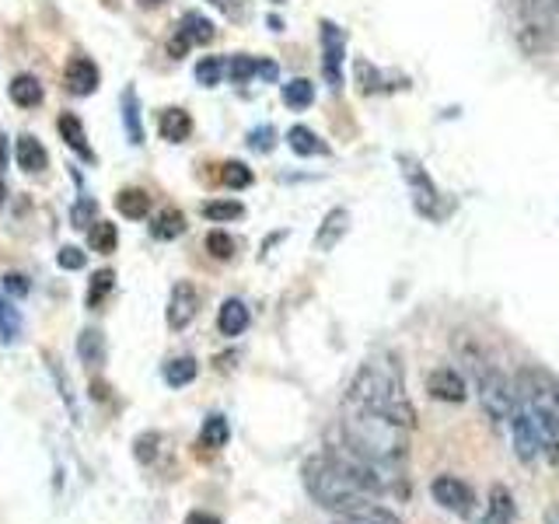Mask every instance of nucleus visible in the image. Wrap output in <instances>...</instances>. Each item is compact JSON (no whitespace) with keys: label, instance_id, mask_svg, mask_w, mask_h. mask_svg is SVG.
I'll use <instances>...</instances> for the list:
<instances>
[{"label":"nucleus","instance_id":"f3484780","mask_svg":"<svg viewBox=\"0 0 559 524\" xmlns=\"http://www.w3.org/2000/svg\"><path fill=\"white\" fill-rule=\"evenodd\" d=\"M157 130H162V136L168 140V144H182V140L192 136V116L186 109H165Z\"/></svg>","mask_w":559,"mask_h":524},{"label":"nucleus","instance_id":"c85d7f7f","mask_svg":"<svg viewBox=\"0 0 559 524\" xmlns=\"http://www.w3.org/2000/svg\"><path fill=\"white\" fill-rule=\"evenodd\" d=\"M112 287H116V273L112 270H98L95 276H92V284H87V308H102L105 305V297L112 294Z\"/></svg>","mask_w":559,"mask_h":524},{"label":"nucleus","instance_id":"de8ad7c7","mask_svg":"<svg viewBox=\"0 0 559 524\" xmlns=\"http://www.w3.org/2000/svg\"><path fill=\"white\" fill-rule=\"evenodd\" d=\"M259 74L266 78V81H276V63H270V60H259Z\"/></svg>","mask_w":559,"mask_h":524},{"label":"nucleus","instance_id":"72a5a7b5","mask_svg":"<svg viewBox=\"0 0 559 524\" xmlns=\"http://www.w3.org/2000/svg\"><path fill=\"white\" fill-rule=\"evenodd\" d=\"M221 78H224V60H221V57H203V60L197 63V81H200L203 87H217Z\"/></svg>","mask_w":559,"mask_h":524},{"label":"nucleus","instance_id":"aec40b11","mask_svg":"<svg viewBox=\"0 0 559 524\" xmlns=\"http://www.w3.org/2000/svg\"><path fill=\"white\" fill-rule=\"evenodd\" d=\"M49 165V154L35 136H17V168L22 171H43Z\"/></svg>","mask_w":559,"mask_h":524},{"label":"nucleus","instance_id":"cd10ccee","mask_svg":"<svg viewBox=\"0 0 559 524\" xmlns=\"http://www.w3.org/2000/svg\"><path fill=\"white\" fill-rule=\"evenodd\" d=\"M192 43H200V46H206V43H214V22L210 17H203L200 11H186L182 14V25H179Z\"/></svg>","mask_w":559,"mask_h":524},{"label":"nucleus","instance_id":"3c124183","mask_svg":"<svg viewBox=\"0 0 559 524\" xmlns=\"http://www.w3.org/2000/svg\"><path fill=\"white\" fill-rule=\"evenodd\" d=\"M4 200H8V189H4V182H0V206H4Z\"/></svg>","mask_w":559,"mask_h":524},{"label":"nucleus","instance_id":"a211bd4d","mask_svg":"<svg viewBox=\"0 0 559 524\" xmlns=\"http://www.w3.org/2000/svg\"><path fill=\"white\" fill-rule=\"evenodd\" d=\"M116 210H119L122 217H130V221H144L147 210H151V192L140 189V186L122 189L119 196H116Z\"/></svg>","mask_w":559,"mask_h":524},{"label":"nucleus","instance_id":"0eeeda50","mask_svg":"<svg viewBox=\"0 0 559 524\" xmlns=\"http://www.w3.org/2000/svg\"><path fill=\"white\" fill-rule=\"evenodd\" d=\"M200 314V290L192 279H179V284L171 287V297H168V311H165V322L168 329L182 332L192 325V319Z\"/></svg>","mask_w":559,"mask_h":524},{"label":"nucleus","instance_id":"c03bdc74","mask_svg":"<svg viewBox=\"0 0 559 524\" xmlns=\"http://www.w3.org/2000/svg\"><path fill=\"white\" fill-rule=\"evenodd\" d=\"M249 147H252V151H273V130H270V127L252 130V133H249Z\"/></svg>","mask_w":559,"mask_h":524},{"label":"nucleus","instance_id":"37998d69","mask_svg":"<svg viewBox=\"0 0 559 524\" xmlns=\"http://www.w3.org/2000/svg\"><path fill=\"white\" fill-rule=\"evenodd\" d=\"M189 46H192V39H189V35L179 28V32H175L171 39H168V52H171V60H182L186 52H189Z\"/></svg>","mask_w":559,"mask_h":524},{"label":"nucleus","instance_id":"4be33fe9","mask_svg":"<svg viewBox=\"0 0 559 524\" xmlns=\"http://www.w3.org/2000/svg\"><path fill=\"white\" fill-rule=\"evenodd\" d=\"M162 374H165V384H171V389H186V384L197 381L200 367H197V360H192V357H171L165 364Z\"/></svg>","mask_w":559,"mask_h":524},{"label":"nucleus","instance_id":"5701e85b","mask_svg":"<svg viewBox=\"0 0 559 524\" xmlns=\"http://www.w3.org/2000/svg\"><path fill=\"white\" fill-rule=\"evenodd\" d=\"M78 357L87 367H102L105 364V336L98 329H84L78 336Z\"/></svg>","mask_w":559,"mask_h":524},{"label":"nucleus","instance_id":"2eb2a0df","mask_svg":"<svg viewBox=\"0 0 559 524\" xmlns=\"http://www.w3.org/2000/svg\"><path fill=\"white\" fill-rule=\"evenodd\" d=\"M552 43H556V32L549 22H528V25L518 28V46H521L524 57H542Z\"/></svg>","mask_w":559,"mask_h":524},{"label":"nucleus","instance_id":"473e14b6","mask_svg":"<svg viewBox=\"0 0 559 524\" xmlns=\"http://www.w3.org/2000/svg\"><path fill=\"white\" fill-rule=\"evenodd\" d=\"M157 444H162V433H157V430L140 433L136 441H133V458H136L140 465H154V458H157Z\"/></svg>","mask_w":559,"mask_h":524},{"label":"nucleus","instance_id":"6e6552de","mask_svg":"<svg viewBox=\"0 0 559 524\" xmlns=\"http://www.w3.org/2000/svg\"><path fill=\"white\" fill-rule=\"evenodd\" d=\"M427 395L437 398V402H451V406H459L468 395V384H465V374L459 367H433L427 374Z\"/></svg>","mask_w":559,"mask_h":524},{"label":"nucleus","instance_id":"a19ab883","mask_svg":"<svg viewBox=\"0 0 559 524\" xmlns=\"http://www.w3.org/2000/svg\"><path fill=\"white\" fill-rule=\"evenodd\" d=\"M32 290L28 276L25 273H4V294L8 297H25Z\"/></svg>","mask_w":559,"mask_h":524},{"label":"nucleus","instance_id":"49530a36","mask_svg":"<svg viewBox=\"0 0 559 524\" xmlns=\"http://www.w3.org/2000/svg\"><path fill=\"white\" fill-rule=\"evenodd\" d=\"M217 11H224V14H231V17H238V0H210Z\"/></svg>","mask_w":559,"mask_h":524},{"label":"nucleus","instance_id":"09e8293b","mask_svg":"<svg viewBox=\"0 0 559 524\" xmlns=\"http://www.w3.org/2000/svg\"><path fill=\"white\" fill-rule=\"evenodd\" d=\"M546 524H559V503L546 511Z\"/></svg>","mask_w":559,"mask_h":524},{"label":"nucleus","instance_id":"bb28decb","mask_svg":"<svg viewBox=\"0 0 559 524\" xmlns=\"http://www.w3.org/2000/svg\"><path fill=\"white\" fill-rule=\"evenodd\" d=\"M287 144H290V151L294 154H301V157H311V154H325L329 147L319 140V133L314 130H308V127H294L290 133H287Z\"/></svg>","mask_w":559,"mask_h":524},{"label":"nucleus","instance_id":"f704fd0d","mask_svg":"<svg viewBox=\"0 0 559 524\" xmlns=\"http://www.w3.org/2000/svg\"><path fill=\"white\" fill-rule=\"evenodd\" d=\"M227 74H231L235 84H249L259 74V60L255 57H231V63H227Z\"/></svg>","mask_w":559,"mask_h":524},{"label":"nucleus","instance_id":"f03ea898","mask_svg":"<svg viewBox=\"0 0 559 524\" xmlns=\"http://www.w3.org/2000/svg\"><path fill=\"white\" fill-rule=\"evenodd\" d=\"M301 483L308 489V497L319 503L322 511L336 514V517L360 514V511H367V507L381 503L371 493V489H367L346 465H340L336 458H332L329 451L305 458V465H301Z\"/></svg>","mask_w":559,"mask_h":524},{"label":"nucleus","instance_id":"4468645a","mask_svg":"<svg viewBox=\"0 0 559 524\" xmlns=\"http://www.w3.org/2000/svg\"><path fill=\"white\" fill-rule=\"evenodd\" d=\"M249 322H252V314H249V305H245L241 297H227V301L221 305V311H217V329H221V336H227V340L241 336V332L249 329Z\"/></svg>","mask_w":559,"mask_h":524},{"label":"nucleus","instance_id":"6ab92c4d","mask_svg":"<svg viewBox=\"0 0 559 524\" xmlns=\"http://www.w3.org/2000/svg\"><path fill=\"white\" fill-rule=\"evenodd\" d=\"M8 95L11 102L17 105V109H35V105L43 102V84L39 78H32V74H17L8 87Z\"/></svg>","mask_w":559,"mask_h":524},{"label":"nucleus","instance_id":"ea45409f","mask_svg":"<svg viewBox=\"0 0 559 524\" xmlns=\"http://www.w3.org/2000/svg\"><path fill=\"white\" fill-rule=\"evenodd\" d=\"M57 262H60V270H84L87 255L78 249V245H63L60 255H57Z\"/></svg>","mask_w":559,"mask_h":524},{"label":"nucleus","instance_id":"20e7f679","mask_svg":"<svg viewBox=\"0 0 559 524\" xmlns=\"http://www.w3.org/2000/svg\"><path fill=\"white\" fill-rule=\"evenodd\" d=\"M514 395L518 409L538 430L542 454L549 458V465L559 468V378L546 367L528 364L514 374Z\"/></svg>","mask_w":559,"mask_h":524},{"label":"nucleus","instance_id":"ddd939ff","mask_svg":"<svg viewBox=\"0 0 559 524\" xmlns=\"http://www.w3.org/2000/svg\"><path fill=\"white\" fill-rule=\"evenodd\" d=\"M346 231H349V210H343V206L329 210L322 227H319V235H314V252H332L343 241Z\"/></svg>","mask_w":559,"mask_h":524},{"label":"nucleus","instance_id":"7ed1b4c3","mask_svg":"<svg viewBox=\"0 0 559 524\" xmlns=\"http://www.w3.org/2000/svg\"><path fill=\"white\" fill-rule=\"evenodd\" d=\"M340 430H343V448H349L354 454H360V458L374 462V465L399 468L409 458V430L392 424L389 416L346 406Z\"/></svg>","mask_w":559,"mask_h":524},{"label":"nucleus","instance_id":"b1692460","mask_svg":"<svg viewBox=\"0 0 559 524\" xmlns=\"http://www.w3.org/2000/svg\"><path fill=\"white\" fill-rule=\"evenodd\" d=\"M151 231H154V238H162V241L179 238V235L186 231V214H182V210L168 206V210H162V214H157V221H154Z\"/></svg>","mask_w":559,"mask_h":524},{"label":"nucleus","instance_id":"c9c22d12","mask_svg":"<svg viewBox=\"0 0 559 524\" xmlns=\"http://www.w3.org/2000/svg\"><path fill=\"white\" fill-rule=\"evenodd\" d=\"M17 332H22V319H17V311L4 301V297H0V340L14 343Z\"/></svg>","mask_w":559,"mask_h":524},{"label":"nucleus","instance_id":"c756f323","mask_svg":"<svg viewBox=\"0 0 559 524\" xmlns=\"http://www.w3.org/2000/svg\"><path fill=\"white\" fill-rule=\"evenodd\" d=\"M122 119H127L130 144H144V130H140V102H136L133 87H127V95H122Z\"/></svg>","mask_w":559,"mask_h":524},{"label":"nucleus","instance_id":"9b49d317","mask_svg":"<svg viewBox=\"0 0 559 524\" xmlns=\"http://www.w3.org/2000/svg\"><path fill=\"white\" fill-rule=\"evenodd\" d=\"M63 81L70 87V95L84 98V95L98 92V67L87 57H74V60L67 63V70H63Z\"/></svg>","mask_w":559,"mask_h":524},{"label":"nucleus","instance_id":"1a4fd4ad","mask_svg":"<svg viewBox=\"0 0 559 524\" xmlns=\"http://www.w3.org/2000/svg\"><path fill=\"white\" fill-rule=\"evenodd\" d=\"M343 52H346L343 32L332 22H322V70L332 87L343 84Z\"/></svg>","mask_w":559,"mask_h":524},{"label":"nucleus","instance_id":"412c9836","mask_svg":"<svg viewBox=\"0 0 559 524\" xmlns=\"http://www.w3.org/2000/svg\"><path fill=\"white\" fill-rule=\"evenodd\" d=\"M227 441H231V427H227V419L221 413L206 416L203 419V430H200V448L221 451V448H227Z\"/></svg>","mask_w":559,"mask_h":524},{"label":"nucleus","instance_id":"f8f14e48","mask_svg":"<svg viewBox=\"0 0 559 524\" xmlns=\"http://www.w3.org/2000/svg\"><path fill=\"white\" fill-rule=\"evenodd\" d=\"M518 517V503L514 493L507 486H493L489 489V500H486V511L476 524H514Z\"/></svg>","mask_w":559,"mask_h":524},{"label":"nucleus","instance_id":"2f4dec72","mask_svg":"<svg viewBox=\"0 0 559 524\" xmlns=\"http://www.w3.org/2000/svg\"><path fill=\"white\" fill-rule=\"evenodd\" d=\"M245 214V206L235 203V200H210L203 203V217L214 221V224H224V221H238Z\"/></svg>","mask_w":559,"mask_h":524},{"label":"nucleus","instance_id":"423d86ee","mask_svg":"<svg viewBox=\"0 0 559 524\" xmlns=\"http://www.w3.org/2000/svg\"><path fill=\"white\" fill-rule=\"evenodd\" d=\"M430 497L437 507H444V511L459 517H468L472 507H476V493H472V486L459 476H437L430 483Z\"/></svg>","mask_w":559,"mask_h":524},{"label":"nucleus","instance_id":"e433bc0d","mask_svg":"<svg viewBox=\"0 0 559 524\" xmlns=\"http://www.w3.org/2000/svg\"><path fill=\"white\" fill-rule=\"evenodd\" d=\"M354 74H357V84H360V92L364 95H374V92H381V74L378 70L367 63V60H357L354 63Z\"/></svg>","mask_w":559,"mask_h":524},{"label":"nucleus","instance_id":"39448f33","mask_svg":"<svg viewBox=\"0 0 559 524\" xmlns=\"http://www.w3.org/2000/svg\"><path fill=\"white\" fill-rule=\"evenodd\" d=\"M454 349H459V357L465 360L472 381H476L479 406L489 416V424H493V427H507V419H511V413L518 406L514 378H507L500 367L486 357V349L476 340H472V336H465V332H454Z\"/></svg>","mask_w":559,"mask_h":524},{"label":"nucleus","instance_id":"a18cd8bd","mask_svg":"<svg viewBox=\"0 0 559 524\" xmlns=\"http://www.w3.org/2000/svg\"><path fill=\"white\" fill-rule=\"evenodd\" d=\"M182 524H221V517L210 514V511H192Z\"/></svg>","mask_w":559,"mask_h":524},{"label":"nucleus","instance_id":"393cba45","mask_svg":"<svg viewBox=\"0 0 559 524\" xmlns=\"http://www.w3.org/2000/svg\"><path fill=\"white\" fill-rule=\"evenodd\" d=\"M311 102H314V84L308 78H294V81L284 84V105H287V109L301 112V109H308Z\"/></svg>","mask_w":559,"mask_h":524},{"label":"nucleus","instance_id":"a878e982","mask_svg":"<svg viewBox=\"0 0 559 524\" xmlns=\"http://www.w3.org/2000/svg\"><path fill=\"white\" fill-rule=\"evenodd\" d=\"M87 241H92V252H98V255H112V252H116V245H119L116 224H109V221H95V224H92V231H87Z\"/></svg>","mask_w":559,"mask_h":524},{"label":"nucleus","instance_id":"f257e3e1","mask_svg":"<svg viewBox=\"0 0 559 524\" xmlns=\"http://www.w3.org/2000/svg\"><path fill=\"white\" fill-rule=\"evenodd\" d=\"M346 406L389 416L392 424L406 430L416 427V409L409 402L406 381H402V367L392 354L360 364V371L354 374V381H349V389H346Z\"/></svg>","mask_w":559,"mask_h":524},{"label":"nucleus","instance_id":"58836bf2","mask_svg":"<svg viewBox=\"0 0 559 524\" xmlns=\"http://www.w3.org/2000/svg\"><path fill=\"white\" fill-rule=\"evenodd\" d=\"M206 252L214 259H231L235 255V238L227 231H210L206 235Z\"/></svg>","mask_w":559,"mask_h":524},{"label":"nucleus","instance_id":"79ce46f5","mask_svg":"<svg viewBox=\"0 0 559 524\" xmlns=\"http://www.w3.org/2000/svg\"><path fill=\"white\" fill-rule=\"evenodd\" d=\"M92 217H95V203H92V200H81V203L74 206V214H70L74 227H92Z\"/></svg>","mask_w":559,"mask_h":524},{"label":"nucleus","instance_id":"8fccbe9b","mask_svg":"<svg viewBox=\"0 0 559 524\" xmlns=\"http://www.w3.org/2000/svg\"><path fill=\"white\" fill-rule=\"evenodd\" d=\"M165 0H140V8H162Z\"/></svg>","mask_w":559,"mask_h":524},{"label":"nucleus","instance_id":"4c0bfd02","mask_svg":"<svg viewBox=\"0 0 559 524\" xmlns=\"http://www.w3.org/2000/svg\"><path fill=\"white\" fill-rule=\"evenodd\" d=\"M221 182L231 186V189H249L252 186V171L245 168L241 162H227L224 171H221Z\"/></svg>","mask_w":559,"mask_h":524},{"label":"nucleus","instance_id":"7c9ffc66","mask_svg":"<svg viewBox=\"0 0 559 524\" xmlns=\"http://www.w3.org/2000/svg\"><path fill=\"white\" fill-rule=\"evenodd\" d=\"M332 524H402V521H399L384 503H374V507H367V511H360V514L336 517Z\"/></svg>","mask_w":559,"mask_h":524},{"label":"nucleus","instance_id":"9d476101","mask_svg":"<svg viewBox=\"0 0 559 524\" xmlns=\"http://www.w3.org/2000/svg\"><path fill=\"white\" fill-rule=\"evenodd\" d=\"M507 427H511V441H514L518 462H524V465L535 462L538 454H542V441H538V430L532 427V419L514 406L511 419H507Z\"/></svg>","mask_w":559,"mask_h":524},{"label":"nucleus","instance_id":"dca6fc26","mask_svg":"<svg viewBox=\"0 0 559 524\" xmlns=\"http://www.w3.org/2000/svg\"><path fill=\"white\" fill-rule=\"evenodd\" d=\"M57 130H60V136L67 140V147L70 151H78L84 162H92V147H87V136H84V122L74 116V112H63L60 119H57Z\"/></svg>","mask_w":559,"mask_h":524}]
</instances>
